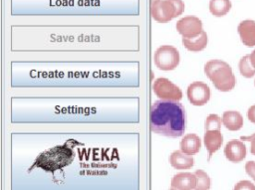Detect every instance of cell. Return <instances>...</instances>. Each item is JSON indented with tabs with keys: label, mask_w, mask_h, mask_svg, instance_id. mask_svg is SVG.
<instances>
[{
	"label": "cell",
	"mask_w": 255,
	"mask_h": 190,
	"mask_svg": "<svg viewBox=\"0 0 255 190\" xmlns=\"http://www.w3.org/2000/svg\"><path fill=\"white\" fill-rule=\"evenodd\" d=\"M150 130L167 137L176 138L185 131L186 114L184 106L177 100H156L150 106Z\"/></svg>",
	"instance_id": "1"
},
{
	"label": "cell",
	"mask_w": 255,
	"mask_h": 190,
	"mask_svg": "<svg viewBox=\"0 0 255 190\" xmlns=\"http://www.w3.org/2000/svg\"><path fill=\"white\" fill-rule=\"evenodd\" d=\"M75 155L74 149L69 144L57 145L40 153L35 159V162L31 165L29 171L35 168H41L44 171L54 173L56 170L70 165L74 161Z\"/></svg>",
	"instance_id": "2"
},
{
	"label": "cell",
	"mask_w": 255,
	"mask_h": 190,
	"mask_svg": "<svg viewBox=\"0 0 255 190\" xmlns=\"http://www.w3.org/2000/svg\"><path fill=\"white\" fill-rule=\"evenodd\" d=\"M204 73L220 92H229L236 85V79L231 67L221 60L208 61L204 66Z\"/></svg>",
	"instance_id": "3"
},
{
	"label": "cell",
	"mask_w": 255,
	"mask_h": 190,
	"mask_svg": "<svg viewBox=\"0 0 255 190\" xmlns=\"http://www.w3.org/2000/svg\"><path fill=\"white\" fill-rule=\"evenodd\" d=\"M184 11L182 0H155L150 4V14L153 20L159 23H167L180 16Z\"/></svg>",
	"instance_id": "4"
},
{
	"label": "cell",
	"mask_w": 255,
	"mask_h": 190,
	"mask_svg": "<svg viewBox=\"0 0 255 190\" xmlns=\"http://www.w3.org/2000/svg\"><path fill=\"white\" fill-rule=\"evenodd\" d=\"M180 61L178 50L169 45L158 47L153 54V62L157 69L161 71L174 70Z\"/></svg>",
	"instance_id": "5"
},
{
	"label": "cell",
	"mask_w": 255,
	"mask_h": 190,
	"mask_svg": "<svg viewBox=\"0 0 255 190\" xmlns=\"http://www.w3.org/2000/svg\"><path fill=\"white\" fill-rule=\"evenodd\" d=\"M152 91L160 99L180 100L183 96L181 90L166 78H157L152 84Z\"/></svg>",
	"instance_id": "6"
},
{
	"label": "cell",
	"mask_w": 255,
	"mask_h": 190,
	"mask_svg": "<svg viewBox=\"0 0 255 190\" xmlns=\"http://www.w3.org/2000/svg\"><path fill=\"white\" fill-rule=\"evenodd\" d=\"M186 95L188 100L193 105H203L208 102L211 96L209 87L203 82H193L187 87Z\"/></svg>",
	"instance_id": "7"
},
{
	"label": "cell",
	"mask_w": 255,
	"mask_h": 190,
	"mask_svg": "<svg viewBox=\"0 0 255 190\" xmlns=\"http://www.w3.org/2000/svg\"><path fill=\"white\" fill-rule=\"evenodd\" d=\"M176 30L183 38H194L203 31L202 22L195 16H185L176 22Z\"/></svg>",
	"instance_id": "8"
},
{
	"label": "cell",
	"mask_w": 255,
	"mask_h": 190,
	"mask_svg": "<svg viewBox=\"0 0 255 190\" xmlns=\"http://www.w3.org/2000/svg\"><path fill=\"white\" fill-rule=\"evenodd\" d=\"M197 179L194 173L180 172L171 179L170 188L172 190H192L196 189Z\"/></svg>",
	"instance_id": "9"
},
{
	"label": "cell",
	"mask_w": 255,
	"mask_h": 190,
	"mask_svg": "<svg viewBox=\"0 0 255 190\" xmlns=\"http://www.w3.org/2000/svg\"><path fill=\"white\" fill-rule=\"evenodd\" d=\"M224 155L231 162H240L246 157V146L240 140H230L224 147Z\"/></svg>",
	"instance_id": "10"
},
{
	"label": "cell",
	"mask_w": 255,
	"mask_h": 190,
	"mask_svg": "<svg viewBox=\"0 0 255 190\" xmlns=\"http://www.w3.org/2000/svg\"><path fill=\"white\" fill-rule=\"evenodd\" d=\"M241 42L247 47L255 46V21L244 20L237 28Z\"/></svg>",
	"instance_id": "11"
},
{
	"label": "cell",
	"mask_w": 255,
	"mask_h": 190,
	"mask_svg": "<svg viewBox=\"0 0 255 190\" xmlns=\"http://www.w3.org/2000/svg\"><path fill=\"white\" fill-rule=\"evenodd\" d=\"M203 142L209 153L208 159H210L211 155L221 147L223 143V136L220 130H217V129L205 130V133L203 136Z\"/></svg>",
	"instance_id": "12"
},
{
	"label": "cell",
	"mask_w": 255,
	"mask_h": 190,
	"mask_svg": "<svg viewBox=\"0 0 255 190\" xmlns=\"http://www.w3.org/2000/svg\"><path fill=\"white\" fill-rule=\"evenodd\" d=\"M180 150L188 155H194L201 148V140L195 133H188L182 137L179 143Z\"/></svg>",
	"instance_id": "13"
},
{
	"label": "cell",
	"mask_w": 255,
	"mask_h": 190,
	"mask_svg": "<svg viewBox=\"0 0 255 190\" xmlns=\"http://www.w3.org/2000/svg\"><path fill=\"white\" fill-rule=\"evenodd\" d=\"M169 163L175 169H189L194 165L192 155L185 154L181 150H175L169 155Z\"/></svg>",
	"instance_id": "14"
},
{
	"label": "cell",
	"mask_w": 255,
	"mask_h": 190,
	"mask_svg": "<svg viewBox=\"0 0 255 190\" xmlns=\"http://www.w3.org/2000/svg\"><path fill=\"white\" fill-rule=\"evenodd\" d=\"M223 125L231 131L239 130L243 126V117L240 112L234 110H228L223 112L221 117Z\"/></svg>",
	"instance_id": "15"
},
{
	"label": "cell",
	"mask_w": 255,
	"mask_h": 190,
	"mask_svg": "<svg viewBox=\"0 0 255 190\" xmlns=\"http://www.w3.org/2000/svg\"><path fill=\"white\" fill-rule=\"evenodd\" d=\"M208 38L207 34L202 31V33L194 38H183L182 37V44L188 51L191 52H200L204 50L207 46Z\"/></svg>",
	"instance_id": "16"
},
{
	"label": "cell",
	"mask_w": 255,
	"mask_h": 190,
	"mask_svg": "<svg viewBox=\"0 0 255 190\" xmlns=\"http://www.w3.org/2000/svg\"><path fill=\"white\" fill-rule=\"evenodd\" d=\"M231 9L230 0H210L209 11L215 17H222L226 15Z\"/></svg>",
	"instance_id": "17"
},
{
	"label": "cell",
	"mask_w": 255,
	"mask_h": 190,
	"mask_svg": "<svg viewBox=\"0 0 255 190\" xmlns=\"http://www.w3.org/2000/svg\"><path fill=\"white\" fill-rule=\"evenodd\" d=\"M239 72L240 74L247 79H250L252 77L255 76V68L253 67V65L251 64L250 61V55H246L244 57H242L239 61Z\"/></svg>",
	"instance_id": "18"
},
{
	"label": "cell",
	"mask_w": 255,
	"mask_h": 190,
	"mask_svg": "<svg viewBox=\"0 0 255 190\" xmlns=\"http://www.w3.org/2000/svg\"><path fill=\"white\" fill-rule=\"evenodd\" d=\"M194 174L197 179L196 189L197 190H208L210 188V184H211V180H210V177L208 176V174L201 169H197L194 172Z\"/></svg>",
	"instance_id": "19"
},
{
	"label": "cell",
	"mask_w": 255,
	"mask_h": 190,
	"mask_svg": "<svg viewBox=\"0 0 255 190\" xmlns=\"http://www.w3.org/2000/svg\"><path fill=\"white\" fill-rule=\"evenodd\" d=\"M221 122L222 120L217 114H214V113L209 114L205 120V130H212V129L220 130Z\"/></svg>",
	"instance_id": "20"
},
{
	"label": "cell",
	"mask_w": 255,
	"mask_h": 190,
	"mask_svg": "<svg viewBox=\"0 0 255 190\" xmlns=\"http://www.w3.org/2000/svg\"><path fill=\"white\" fill-rule=\"evenodd\" d=\"M234 189H236V190H242V189L255 190V185H254L252 182H250V181L243 180V181L238 182V183L234 186Z\"/></svg>",
	"instance_id": "21"
},
{
	"label": "cell",
	"mask_w": 255,
	"mask_h": 190,
	"mask_svg": "<svg viewBox=\"0 0 255 190\" xmlns=\"http://www.w3.org/2000/svg\"><path fill=\"white\" fill-rule=\"evenodd\" d=\"M245 171L255 181V161H247L245 164Z\"/></svg>",
	"instance_id": "22"
},
{
	"label": "cell",
	"mask_w": 255,
	"mask_h": 190,
	"mask_svg": "<svg viewBox=\"0 0 255 190\" xmlns=\"http://www.w3.org/2000/svg\"><path fill=\"white\" fill-rule=\"evenodd\" d=\"M241 140L250 142V151L253 155H255V133L250 136H241Z\"/></svg>",
	"instance_id": "23"
},
{
	"label": "cell",
	"mask_w": 255,
	"mask_h": 190,
	"mask_svg": "<svg viewBox=\"0 0 255 190\" xmlns=\"http://www.w3.org/2000/svg\"><path fill=\"white\" fill-rule=\"evenodd\" d=\"M247 117L251 122L255 123V104H253L249 107V109L247 111Z\"/></svg>",
	"instance_id": "24"
},
{
	"label": "cell",
	"mask_w": 255,
	"mask_h": 190,
	"mask_svg": "<svg viewBox=\"0 0 255 190\" xmlns=\"http://www.w3.org/2000/svg\"><path fill=\"white\" fill-rule=\"evenodd\" d=\"M250 61H251V64L253 65V67L255 68V50L250 54Z\"/></svg>",
	"instance_id": "25"
},
{
	"label": "cell",
	"mask_w": 255,
	"mask_h": 190,
	"mask_svg": "<svg viewBox=\"0 0 255 190\" xmlns=\"http://www.w3.org/2000/svg\"><path fill=\"white\" fill-rule=\"evenodd\" d=\"M152 1H155V0H151V2H152Z\"/></svg>",
	"instance_id": "26"
},
{
	"label": "cell",
	"mask_w": 255,
	"mask_h": 190,
	"mask_svg": "<svg viewBox=\"0 0 255 190\" xmlns=\"http://www.w3.org/2000/svg\"><path fill=\"white\" fill-rule=\"evenodd\" d=\"M254 84H255V82H254Z\"/></svg>",
	"instance_id": "27"
}]
</instances>
